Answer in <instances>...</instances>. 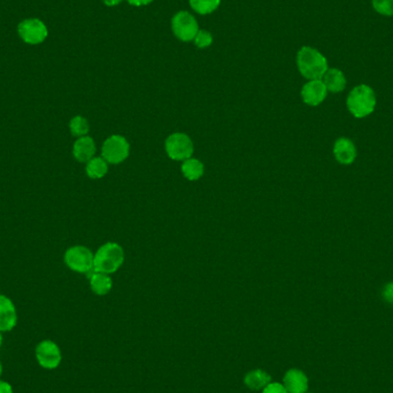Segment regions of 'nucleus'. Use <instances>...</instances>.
Wrapping results in <instances>:
<instances>
[{"instance_id": "obj_1", "label": "nucleus", "mask_w": 393, "mask_h": 393, "mask_svg": "<svg viewBox=\"0 0 393 393\" xmlns=\"http://www.w3.org/2000/svg\"><path fill=\"white\" fill-rule=\"evenodd\" d=\"M296 66L300 74L310 81L322 79L329 69L325 57L320 51H317L316 48L310 46L300 48L296 54Z\"/></svg>"}, {"instance_id": "obj_2", "label": "nucleus", "mask_w": 393, "mask_h": 393, "mask_svg": "<svg viewBox=\"0 0 393 393\" xmlns=\"http://www.w3.org/2000/svg\"><path fill=\"white\" fill-rule=\"evenodd\" d=\"M375 91L369 85L360 84L348 93L346 106L355 119H365L374 113L376 108Z\"/></svg>"}, {"instance_id": "obj_3", "label": "nucleus", "mask_w": 393, "mask_h": 393, "mask_svg": "<svg viewBox=\"0 0 393 393\" xmlns=\"http://www.w3.org/2000/svg\"><path fill=\"white\" fill-rule=\"evenodd\" d=\"M124 262L123 248L117 243L108 241L101 245L93 256V272L113 274Z\"/></svg>"}, {"instance_id": "obj_4", "label": "nucleus", "mask_w": 393, "mask_h": 393, "mask_svg": "<svg viewBox=\"0 0 393 393\" xmlns=\"http://www.w3.org/2000/svg\"><path fill=\"white\" fill-rule=\"evenodd\" d=\"M93 256L94 254L90 248L82 245H76L65 252L63 261L72 272L89 274L93 270Z\"/></svg>"}, {"instance_id": "obj_5", "label": "nucleus", "mask_w": 393, "mask_h": 393, "mask_svg": "<svg viewBox=\"0 0 393 393\" xmlns=\"http://www.w3.org/2000/svg\"><path fill=\"white\" fill-rule=\"evenodd\" d=\"M165 153L174 161H184L191 158L194 151L193 141L184 132L169 134L165 143Z\"/></svg>"}, {"instance_id": "obj_6", "label": "nucleus", "mask_w": 393, "mask_h": 393, "mask_svg": "<svg viewBox=\"0 0 393 393\" xmlns=\"http://www.w3.org/2000/svg\"><path fill=\"white\" fill-rule=\"evenodd\" d=\"M130 153V145L127 138L121 134H113L103 141L101 157L110 165H119L127 160Z\"/></svg>"}, {"instance_id": "obj_7", "label": "nucleus", "mask_w": 393, "mask_h": 393, "mask_svg": "<svg viewBox=\"0 0 393 393\" xmlns=\"http://www.w3.org/2000/svg\"><path fill=\"white\" fill-rule=\"evenodd\" d=\"M172 32L179 41H191L199 31V26L192 14L186 10L176 13L172 19Z\"/></svg>"}, {"instance_id": "obj_8", "label": "nucleus", "mask_w": 393, "mask_h": 393, "mask_svg": "<svg viewBox=\"0 0 393 393\" xmlns=\"http://www.w3.org/2000/svg\"><path fill=\"white\" fill-rule=\"evenodd\" d=\"M34 354L41 368L48 369V370L58 368L62 361L61 350L57 343L50 339L41 341L36 346Z\"/></svg>"}, {"instance_id": "obj_9", "label": "nucleus", "mask_w": 393, "mask_h": 393, "mask_svg": "<svg viewBox=\"0 0 393 393\" xmlns=\"http://www.w3.org/2000/svg\"><path fill=\"white\" fill-rule=\"evenodd\" d=\"M17 32L21 39L30 45L41 44L48 37V27L38 19H27L20 22Z\"/></svg>"}, {"instance_id": "obj_10", "label": "nucleus", "mask_w": 393, "mask_h": 393, "mask_svg": "<svg viewBox=\"0 0 393 393\" xmlns=\"http://www.w3.org/2000/svg\"><path fill=\"white\" fill-rule=\"evenodd\" d=\"M328 90L322 79H312L301 89V98L308 106L316 107L327 98Z\"/></svg>"}, {"instance_id": "obj_11", "label": "nucleus", "mask_w": 393, "mask_h": 393, "mask_svg": "<svg viewBox=\"0 0 393 393\" xmlns=\"http://www.w3.org/2000/svg\"><path fill=\"white\" fill-rule=\"evenodd\" d=\"M282 384L289 393H306L310 387V379L303 370L291 368L283 376Z\"/></svg>"}, {"instance_id": "obj_12", "label": "nucleus", "mask_w": 393, "mask_h": 393, "mask_svg": "<svg viewBox=\"0 0 393 393\" xmlns=\"http://www.w3.org/2000/svg\"><path fill=\"white\" fill-rule=\"evenodd\" d=\"M17 324V310L13 301L5 294H0V331L8 332Z\"/></svg>"}, {"instance_id": "obj_13", "label": "nucleus", "mask_w": 393, "mask_h": 393, "mask_svg": "<svg viewBox=\"0 0 393 393\" xmlns=\"http://www.w3.org/2000/svg\"><path fill=\"white\" fill-rule=\"evenodd\" d=\"M334 155L341 165H352L358 157V150L350 138L341 137L334 141Z\"/></svg>"}, {"instance_id": "obj_14", "label": "nucleus", "mask_w": 393, "mask_h": 393, "mask_svg": "<svg viewBox=\"0 0 393 393\" xmlns=\"http://www.w3.org/2000/svg\"><path fill=\"white\" fill-rule=\"evenodd\" d=\"M96 151V143L93 141V138L90 137V136L77 138L72 145V155H74L75 160L81 162V163H86L91 159L94 158Z\"/></svg>"}, {"instance_id": "obj_15", "label": "nucleus", "mask_w": 393, "mask_h": 393, "mask_svg": "<svg viewBox=\"0 0 393 393\" xmlns=\"http://www.w3.org/2000/svg\"><path fill=\"white\" fill-rule=\"evenodd\" d=\"M270 382L272 376L263 369H252L244 376L245 386L252 391H262Z\"/></svg>"}, {"instance_id": "obj_16", "label": "nucleus", "mask_w": 393, "mask_h": 393, "mask_svg": "<svg viewBox=\"0 0 393 393\" xmlns=\"http://www.w3.org/2000/svg\"><path fill=\"white\" fill-rule=\"evenodd\" d=\"M324 85L327 88L328 92L339 93L344 91L346 88V77L344 72L337 68L328 69L323 77H322Z\"/></svg>"}, {"instance_id": "obj_17", "label": "nucleus", "mask_w": 393, "mask_h": 393, "mask_svg": "<svg viewBox=\"0 0 393 393\" xmlns=\"http://www.w3.org/2000/svg\"><path fill=\"white\" fill-rule=\"evenodd\" d=\"M90 288L97 296H106L113 288V281L108 274L93 272L90 276Z\"/></svg>"}, {"instance_id": "obj_18", "label": "nucleus", "mask_w": 393, "mask_h": 393, "mask_svg": "<svg viewBox=\"0 0 393 393\" xmlns=\"http://www.w3.org/2000/svg\"><path fill=\"white\" fill-rule=\"evenodd\" d=\"M181 170H182L183 176L188 181L194 182V181H198L203 177V174H205V165L198 159L191 157V158L186 159L183 161Z\"/></svg>"}, {"instance_id": "obj_19", "label": "nucleus", "mask_w": 393, "mask_h": 393, "mask_svg": "<svg viewBox=\"0 0 393 393\" xmlns=\"http://www.w3.org/2000/svg\"><path fill=\"white\" fill-rule=\"evenodd\" d=\"M108 172V162L103 157H94L86 162L85 172L91 179H103Z\"/></svg>"}, {"instance_id": "obj_20", "label": "nucleus", "mask_w": 393, "mask_h": 393, "mask_svg": "<svg viewBox=\"0 0 393 393\" xmlns=\"http://www.w3.org/2000/svg\"><path fill=\"white\" fill-rule=\"evenodd\" d=\"M190 6L200 15L213 13L220 6L221 0H189Z\"/></svg>"}, {"instance_id": "obj_21", "label": "nucleus", "mask_w": 393, "mask_h": 393, "mask_svg": "<svg viewBox=\"0 0 393 393\" xmlns=\"http://www.w3.org/2000/svg\"><path fill=\"white\" fill-rule=\"evenodd\" d=\"M69 130L75 137H84L88 136L90 131V124L85 117L76 115L69 122Z\"/></svg>"}, {"instance_id": "obj_22", "label": "nucleus", "mask_w": 393, "mask_h": 393, "mask_svg": "<svg viewBox=\"0 0 393 393\" xmlns=\"http://www.w3.org/2000/svg\"><path fill=\"white\" fill-rule=\"evenodd\" d=\"M372 7L384 17H393V0H372Z\"/></svg>"}, {"instance_id": "obj_23", "label": "nucleus", "mask_w": 393, "mask_h": 393, "mask_svg": "<svg viewBox=\"0 0 393 393\" xmlns=\"http://www.w3.org/2000/svg\"><path fill=\"white\" fill-rule=\"evenodd\" d=\"M193 41L198 48H210V45L213 44V34H210V31L199 30Z\"/></svg>"}, {"instance_id": "obj_24", "label": "nucleus", "mask_w": 393, "mask_h": 393, "mask_svg": "<svg viewBox=\"0 0 393 393\" xmlns=\"http://www.w3.org/2000/svg\"><path fill=\"white\" fill-rule=\"evenodd\" d=\"M261 393H289L286 391L285 387L282 383L270 382L265 389L262 390Z\"/></svg>"}, {"instance_id": "obj_25", "label": "nucleus", "mask_w": 393, "mask_h": 393, "mask_svg": "<svg viewBox=\"0 0 393 393\" xmlns=\"http://www.w3.org/2000/svg\"><path fill=\"white\" fill-rule=\"evenodd\" d=\"M382 296L384 301L393 303V282H389L383 288Z\"/></svg>"}, {"instance_id": "obj_26", "label": "nucleus", "mask_w": 393, "mask_h": 393, "mask_svg": "<svg viewBox=\"0 0 393 393\" xmlns=\"http://www.w3.org/2000/svg\"><path fill=\"white\" fill-rule=\"evenodd\" d=\"M0 393H14L13 387H12L10 383L0 379Z\"/></svg>"}, {"instance_id": "obj_27", "label": "nucleus", "mask_w": 393, "mask_h": 393, "mask_svg": "<svg viewBox=\"0 0 393 393\" xmlns=\"http://www.w3.org/2000/svg\"><path fill=\"white\" fill-rule=\"evenodd\" d=\"M127 1L132 6L141 7L146 6L148 3H151L153 0H127Z\"/></svg>"}, {"instance_id": "obj_28", "label": "nucleus", "mask_w": 393, "mask_h": 393, "mask_svg": "<svg viewBox=\"0 0 393 393\" xmlns=\"http://www.w3.org/2000/svg\"><path fill=\"white\" fill-rule=\"evenodd\" d=\"M123 0H103V3L108 7H114L117 6V5H120Z\"/></svg>"}, {"instance_id": "obj_29", "label": "nucleus", "mask_w": 393, "mask_h": 393, "mask_svg": "<svg viewBox=\"0 0 393 393\" xmlns=\"http://www.w3.org/2000/svg\"><path fill=\"white\" fill-rule=\"evenodd\" d=\"M3 345V332L0 331V346Z\"/></svg>"}, {"instance_id": "obj_30", "label": "nucleus", "mask_w": 393, "mask_h": 393, "mask_svg": "<svg viewBox=\"0 0 393 393\" xmlns=\"http://www.w3.org/2000/svg\"><path fill=\"white\" fill-rule=\"evenodd\" d=\"M3 374V365H1V362H0V376Z\"/></svg>"}, {"instance_id": "obj_31", "label": "nucleus", "mask_w": 393, "mask_h": 393, "mask_svg": "<svg viewBox=\"0 0 393 393\" xmlns=\"http://www.w3.org/2000/svg\"><path fill=\"white\" fill-rule=\"evenodd\" d=\"M306 393H312V392H308V391H307V392H306Z\"/></svg>"}]
</instances>
